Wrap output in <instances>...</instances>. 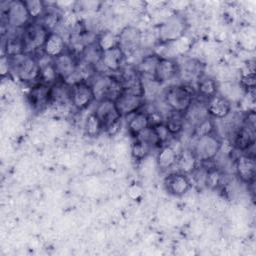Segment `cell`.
Here are the masks:
<instances>
[{
    "instance_id": "d590c367",
    "label": "cell",
    "mask_w": 256,
    "mask_h": 256,
    "mask_svg": "<svg viewBox=\"0 0 256 256\" xmlns=\"http://www.w3.org/2000/svg\"><path fill=\"white\" fill-rule=\"evenodd\" d=\"M169 44L173 46L175 52L179 55L186 54L191 49V46H192L191 40L188 37H186L185 35L183 37L179 38L178 40H176L172 43H169Z\"/></svg>"
},
{
    "instance_id": "8fae6325",
    "label": "cell",
    "mask_w": 256,
    "mask_h": 256,
    "mask_svg": "<svg viewBox=\"0 0 256 256\" xmlns=\"http://www.w3.org/2000/svg\"><path fill=\"white\" fill-rule=\"evenodd\" d=\"M235 173L246 184H252L256 176L255 157L243 153L235 160Z\"/></svg>"
},
{
    "instance_id": "d6a6232c",
    "label": "cell",
    "mask_w": 256,
    "mask_h": 256,
    "mask_svg": "<svg viewBox=\"0 0 256 256\" xmlns=\"http://www.w3.org/2000/svg\"><path fill=\"white\" fill-rule=\"evenodd\" d=\"M223 185V174L215 167L207 168L205 186L210 189H217Z\"/></svg>"
},
{
    "instance_id": "f546056e",
    "label": "cell",
    "mask_w": 256,
    "mask_h": 256,
    "mask_svg": "<svg viewBox=\"0 0 256 256\" xmlns=\"http://www.w3.org/2000/svg\"><path fill=\"white\" fill-rule=\"evenodd\" d=\"M29 16L32 21L40 20L46 12V5L40 0H28L24 1Z\"/></svg>"
},
{
    "instance_id": "e575fe53",
    "label": "cell",
    "mask_w": 256,
    "mask_h": 256,
    "mask_svg": "<svg viewBox=\"0 0 256 256\" xmlns=\"http://www.w3.org/2000/svg\"><path fill=\"white\" fill-rule=\"evenodd\" d=\"M150 147L138 140L135 139L134 143L131 146V154L134 159L141 161L146 158V156L149 154Z\"/></svg>"
},
{
    "instance_id": "4dcf8cb0",
    "label": "cell",
    "mask_w": 256,
    "mask_h": 256,
    "mask_svg": "<svg viewBox=\"0 0 256 256\" xmlns=\"http://www.w3.org/2000/svg\"><path fill=\"white\" fill-rule=\"evenodd\" d=\"M40 22L49 32H54V29L61 22V16L57 12L56 8L47 9L46 7V12L43 15V17L40 19Z\"/></svg>"
},
{
    "instance_id": "1f68e13d",
    "label": "cell",
    "mask_w": 256,
    "mask_h": 256,
    "mask_svg": "<svg viewBox=\"0 0 256 256\" xmlns=\"http://www.w3.org/2000/svg\"><path fill=\"white\" fill-rule=\"evenodd\" d=\"M136 140L148 145L150 148L152 147H157V146H160L161 143L154 131V128L153 127H147L146 129H144L142 132H140L136 137H135Z\"/></svg>"
},
{
    "instance_id": "52a82bcc",
    "label": "cell",
    "mask_w": 256,
    "mask_h": 256,
    "mask_svg": "<svg viewBox=\"0 0 256 256\" xmlns=\"http://www.w3.org/2000/svg\"><path fill=\"white\" fill-rule=\"evenodd\" d=\"M2 15L6 19V24L14 29H22L32 21L25 2L21 0L9 1L6 8L2 9Z\"/></svg>"
},
{
    "instance_id": "d4e9b609",
    "label": "cell",
    "mask_w": 256,
    "mask_h": 256,
    "mask_svg": "<svg viewBox=\"0 0 256 256\" xmlns=\"http://www.w3.org/2000/svg\"><path fill=\"white\" fill-rule=\"evenodd\" d=\"M198 161L191 149H185L178 153L176 167L178 168V172L184 174H190L196 167Z\"/></svg>"
},
{
    "instance_id": "ffe728a7",
    "label": "cell",
    "mask_w": 256,
    "mask_h": 256,
    "mask_svg": "<svg viewBox=\"0 0 256 256\" xmlns=\"http://www.w3.org/2000/svg\"><path fill=\"white\" fill-rule=\"evenodd\" d=\"M124 60L125 56L121 49L117 46L113 49L102 52L100 64L108 71L119 72L121 70Z\"/></svg>"
},
{
    "instance_id": "3957f363",
    "label": "cell",
    "mask_w": 256,
    "mask_h": 256,
    "mask_svg": "<svg viewBox=\"0 0 256 256\" xmlns=\"http://www.w3.org/2000/svg\"><path fill=\"white\" fill-rule=\"evenodd\" d=\"M88 82L93 89L95 99L97 101L102 99L116 101L124 92L120 80L117 77L111 75L95 74Z\"/></svg>"
},
{
    "instance_id": "44dd1931",
    "label": "cell",
    "mask_w": 256,
    "mask_h": 256,
    "mask_svg": "<svg viewBox=\"0 0 256 256\" xmlns=\"http://www.w3.org/2000/svg\"><path fill=\"white\" fill-rule=\"evenodd\" d=\"M126 118H127L128 132L134 138L140 132H142L144 129L149 127L148 115L145 111H142V109L135 112V113H132V114L126 116Z\"/></svg>"
},
{
    "instance_id": "4fadbf2b",
    "label": "cell",
    "mask_w": 256,
    "mask_h": 256,
    "mask_svg": "<svg viewBox=\"0 0 256 256\" xmlns=\"http://www.w3.org/2000/svg\"><path fill=\"white\" fill-rule=\"evenodd\" d=\"M94 113L100 119L103 126V131L110 124L122 118L120 113L118 112L115 101L109 99H102L98 101Z\"/></svg>"
},
{
    "instance_id": "277c9868",
    "label": "cell",
    "mask_w": 256,
    "mask_h": 256,
    "mask_svg": "<svg viewBox=\"0 0 256 256\" xmlns=\"http://www.w3.org/2000/svg\"><path fill=\"white\" fill-rule=\"evenodd\" d=\"M187 29V23L183 16L173 14L168 16L158 28V39L163 44L172 43L183 37Z\"/></svg>"
},
{
    "instance_id": "4316f807",
    "label": "cell",
    "mask_w": 256,
    "mask_h": 256,
    "mask_svg": "<svg viewBox=\"0 0 256 256\" xmlns=\"http://www.w3.org/2000/svg\"><path fill=\"white\" fill-rule=\"evenodd\" d=\"M96 44L102 52L108 51L118 46V34L112 31H102L96 36Z\"/></svg>"
},
{
    "instance_id": "e0dca14e",
    "label": "cell",
    "mask_w": 256,
    "mask_h": 256,
    "mask_svg": "<svg viewBox=\"0 0 256 256\" xmlns=\"http://www.w3.org/2000/svg\"><path fill=\"white\" fill-rule=\"evenodd\" d=\"M177 75H179L178 62L173 58L161 57L156 67L155 80L161 84L172 80Z\"/></svg>"
},
{
    "instance_id": "2e32d148",
    "label": "cell",
    "mask_w": 256,
    "mask_h": 256,
    "mask_svg": "<svg viewBox=\"0 0 256 256\" xmlns=\"http://www.w3.org/2000/svg\"><path fill=\"white\" fill-rule=\"evenodd\" d=\"M229 140L234 148L240 151H246L255 145V130L242 124L232 131V138Z\"/></svg>"
},
{
    "instance_id": "d6986e66",
    "label": "cell",
    "mask_w": 256,
    "mask_h": 256,
    "mask_svg": "<svg viewBox=\"0 0 256 256\" xmlns=\"http://www.w3.org/2000/svg\"><path fill=\"white\" fill-rule=\"evenodd\" d=\"M42 51L51 59L62 55L66 52V42L64 37L56 31L50 32L42 47Z\"/></svg>"
},
{
    "instance_id": "ab89813d",
    "label": "cell",
    "mask_w": 256,
    "mask_h": 256,
    "mask_svg": "<svg viewBox=\"0 0 256 256\" xmlns=\"http://www.w3.org/2000/svg\"><path fill=\"white\" fill-rule=\"evenodd\" d=\"M142 192H143L142 188L137 184H133L128 188V195L133 200L139 199L142 195Z\"/></svg>"
},
{
    "instance_id": "5bb4252c",
    "label": "cell",
    "mask_w": 256,
    "mask_h": 256,
    "mask_svg": "<svg viewBox=\"0 0 256 256\" xmlns=\"http://www.w3.org/2000/svg\"><path fill=\"white\" fill-rule=\"evenodd\" d=\"M29 104L35 110H42L50 104L51 86L44 83H36L32 85L27 95Z\"/></svg>"
},
{
    "instance_id": "836d02e7",
    "label": "cell",
    "mask_w": 256,
    "mask_h": 256,
    "mask_svg": "<svg viewBox=\"0 0 256 256\" xmlns=\"http://www.w3.org/2000/svg\"><path fill=\"white\" fill-rule=\"evenodd\" d=\"M213 131H214V123L210 117L202 120L194 127V135L196 137L212 134Z\"/></svg>"
},
{
    "instance_id": "ac0fdd59",
    "label": "cell",
    "mask_w": 256,
    "mask_h": 256,
    "mask_svg": "<svg viewBox=\"0 0 256 256\" xmlns=\"http://www.w3.org/2000/svg\"><path fill=\"white\" fill-rule=\"evenodd\" d=\"M206 109L209 116L216 119H224L231 112V103L226 97L216 94L207 99Z\"/></svg>"
},
{
    "instance_id": "8d00e7d4",
    "label": "cell",
    "mask_w": 256,
    "mask_h": 256,
    "mask_svg": "<svg viewBox=\"0 0 256 256\" xmlns=\"http://www.w3.org/2000/svg\"><path fill=\"white\" fill-rule=\"evenodd\" d=\"M61 21L67 29H74L79 24V18L73 10H66L61 16Z\"/></svg>"
},
{
    "instance_id": "9c48e42d",
    "label": "cell",
    "mask_w": 256,
    "mask_h": 256,
    "mask_svg": "<svg viewBox=\"0 0 256 256\" xmlns=\"http://www.w3.org/2000/svg\"><path fill=\"white\" fill-rule=\"evenodd\" d=\"M94 100L95 95L89 82L80 81L70 86V104L75 109L83 110Z\"/></svg>"
},
{
    "instance_id": "9a60e30c",
    "label": "cell",
    "mask_w": 256,
    "mask_h": 256,
    "mask_svg": "<svg viewBox=\"0 0 256 256\" xmlns=\"http://www.w3.org/2000/svg\"><path fill=\"white\" fill-rule=\"evenodd\" d=\"M53 64L59 79L66 81L76 72L78 61L72 53L65 52L62 55L54 58Z\"/></svg>"
},
{
    "instance_id": "83f0119b",
    "label": "cell",
    "mask_w": 256,
    "mask_h": 256,
    "mask_svg": "<svg viewBox=\"0 0 256 256\" xmlns=\"http://www.w3.org/2000/svg\"><path fill=\"white\" fill-rule=\"evenodd\" d=\"M170 132V134L174 137L176 135H179L183 129H184V114L172 112L168 115L166 121L164 122Z\"/></svg>"
},
{
    "instance_id": "74e56055",
    "label": "cell",
    "mask_w": 256,
    "mask_h": 256,
    "mask_svg": "<svg viewBox=\"0 0 256 256\" xmlns=\"http://www.w3.org/2000/svg\"><path fill=\"white\" fill-rule=\"evenodd\" d=\"M153 128H154V131H155V133H156V135H157V137H158L162 146L165 145L167 142H169L171 140V138L173 137L170 134V132H169V130H168V128H167V126L164 122L154 126Z\"/></svg>"
},
{
    "instance_id": "ba28073f",
    "label": "cell",
    "mask_w": 256,
    "mask_h": 256,
    "mask_svg": "<svg viewBox=\"0 0 256 256\" xmlns=\"http://www.w3.org/2000/svg\"><path fill=\"white\" fill-rule=\"evenodd\" d=\"M142 32L135 26L127 25L118 34V47L125 58L132 56L141 47Z\"/></svg>"
},
{
    "instance_id": "cb8c5ba5",
    "label": "cell",
    "mask_w": 256,
    "mask_h": 256,
    "mask_svg": "<svg viewBox=\"0 0 256 256\" xmlns=\"http://www.w3.org/2000/svg\"><path fill=\"white\" fill-rule=\"evenodd\" d=\"M208 117L210 116L206 109V103L203 104L198 101H193L190 107L184 113V121L193 127Z\"/></svg>"
},
{
    "instance_id": "f1b7e54d",
    "label": "cell",
    "mask_w": 256,
    "mask_h": 256,
    "mask_svg": "<svg viewBox=\"0 0 256 256\" xmlns=\"http://www.w3.org/2000/svg\"><path fill=\"white\" fill-rule=\"evenodd\" d=\"M84 131L88 137L94 138L100 135L103 131V126L100 119L93 112L87 116L84 121Z\"/></svg>"
},
{
    "instance_id": "30bf717a",
    "label": "cell",
    "mask_w": 256,
    "mask_h": 256,
    "mask_svg": "<svg viewBox=\"0 0 256 256\" xmlns=\"http://www.w3.org/2000/svg\"><path fill=\"white\" fill-rule=\"evenodd\" d=\"M192 183L187 174L181 172H172L168 174L164 180L166 191L173 196H183L191 188Z\"/></svg>"
},
{
    "instance_id": "7a4b0ae2",
    "label": "cell",
    "mask_w": 256,
    "mask_h": 256,
    "mask_svg": "<svg viewBox=\"0 0 256 256\" xmlns=\"http://www.w3.org/2000/svg\"><path fill=\"white\" fill-rule=\"evenodd\" d=\"M11 69L16 72L17 77L26 83H39L41 67L37 58L33 54H20L9 57Z\"/></svg>"
},
{
    "instance_id": "603a6c76",
    "label": "cell",
    "mask_w": 256,
    "mask_h": 256,
    "mask_svg": "<svg viewBox=\"0 0 256 256\" xmlns=\"http://www.w3.org/2000/svg\"><path fill=\"white\" fill-rule=\"evenodd\" d=\"M178 153L179 152H177L172 146L168 144L161 146L156 157L157 166L163 171L171 169L176 165Z\"/></svg>"
},
{
    "instance_id": "7402d4cb",
    "label": "cell",
    "mask_w": 256,
    "mask_h": 256,
    "mask_svg": "<svg viewBox=\"0 0 256 256\" xmlns=\"http://www.w3.org/2000/svg\"><path fill=\"white\" fill-rule=\"evenodd\" d=\"M161 57L157 54H149L144 56L136 65L135 69L141 79H155V72L158 61Z\"/></svg>"
},
{
    "instance_id": "5b68a950",
    "label": "cell",
    "mask_w": 256,
    "mask_h": 256,
    "mask_svg": "<svg viewBox=\"0 0 256 256\" xmlns=\"http://www.w3.org/2000/svg\"><path fill=\"white\" fill-rule=\"evenodd\" d=\"M49 33L50 32L43 26L40 20L31 21L22 30L25 53L32 54V52L42 49Z\"/></svg>"
},
{
    "instance_id": "60d3db41",
    "label": "cell",
    "mask_w": 256,
    "mask_h": 256,
    "mask_svg": "<svg viewBox=\"0 0 256 256\" xmlns=\"http://www.w3.org/2000/svg\"><path fill=\"white\" fill-rule=\"evenodd\" d=\"M11 69L10 59L8 56H1V64H0V73L2 77L7 75Z\"/></svg>"
},
{
    "instance_id": "7c38bea8",
    "label": "cell",
    "mask_w": 256,
    "mask_h": 256,
    "mask_svg": "<svg viewBox=\"0 0 256 256\" xmlns=\"http://www.w3.org/2000/svg\"><path fill=\"white\" fill-rule=\"evenodd\" d=\"M115 104L121 117H126L141 110L144 107L145 98L143 96L123 92L115 101Z\"/></svg>"
},
{
    "instance_id": "8992f818",
    "label": "cell",
    "mask_w": 256,
    "mask_h": 256,
    "mask_svg": "<svg viewBox=\"0 0 256 256\" xmlns=\"http://www.w3.org/2000/svg\"><path fill=\"white\" fill-rule=\"evenodd\" d=\"M220 139L212 134L196 137V140L191 148L197 161L209 162L213 160L220 152Z\"/></svg>"
},
{
    "instance_id": "6da1fadb",
    "label": "cell",
    "mask_w": 256,
    "mask_h": 256,
    "mask_svg": "<svg viewBox=\"0 0 256 256\" xmlns=\"http://www.w3.org/2000/svg\"><path fill=\"white\" fill-rule=\"evenodd\" d=\"M196 91L190 84L172 85L164 93V103L172 112L184 114L194 101Z\"/></svg>"
},
{
    "instance_id": "f35d334b",
    "label": "cell",
    "mask_w": 256,
    "mask_h": 256,
    "mask_svg": "<svg viewBox=\"0 0 256 256\" xmlns=\"http://www.w3.org/2000/svg\"><path fill=\"white\" fill-rule=\"evenodd\" d=\"M120 129H121V119L116 121V122H114V123H112V124H110L108 127H106L104 129V132L108 136H115L116 134L119 133Z\"/></svg>"
},
{
    "instance_id": "484cf974",
    "label": "cell",
    "mask_w": 256,
    "mask_h": 256,
    "mask_svg": "<svg viewBox=\"0 0 256 256\" xmlns=\"http://www.w3.org/2000/svg\"><path fill=\"white\" fill-rule=\"evenodd\" d=\"M197 90H198V94L201 97L205 98L207 101V99L217 94L218 86L216 81L213 78L201 76L197 80Z\"/></svg>"
}]
</instances>
